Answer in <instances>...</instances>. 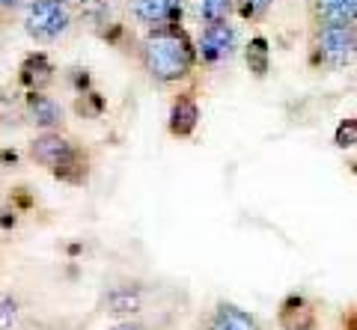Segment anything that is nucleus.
Here are the masks:
<instances>
[{
    "label": "nucleus",
    "instance_id": "1",
    "mask_svg": "<svg viewBox=\"0 0 357 330\" xmlns=\"http://www.w3.org/2000/svg\"><path fill=\"white\" fill-rule=\"evenodd\" d=\"M143 60H146V69L158 81H178L191 72L194 51L182 33L167 30V33H155V36L146 42Z\"/></svg>",
    "mask_w": 357,
    "mask_h": 330
},
{
    "label": "nucleus",
    "instance_id": "2",
    "mask_svg": "<svg viewBox=\"0 0 357 330\" xmlns=\"http://www.w3.org/2000/svg\"><path fill=\"white\" fill-rule=\"evenodd\" d=\"M69 27V9L63 0H36L27 9V33L36 39H57Z\"/></svg>",
    "mask_w": 357,
    "mask_h": 330
},
{
    "label": "nucleus",
    "instance_id": "3",
    "mask_svg": "<svg viewBox=\"0 0 357 330\" xmlns=\"http://www.w3.org/2000/svg\"><path fill=\"white\" fill-rule=\"evenodd\" d=\"M319 54L331 69H342L349 65L357 54V33L354 27H340V24H328L319 36Z\"/></svg>",
    "mask_w": 357,
    "mask_h": 330
},
{
    "label": "nucleus",
    "instance_id": "4",
    "mask_svg": "<svg viewBox=\"0 0 357 330\" xmlns=\"http://www.w3.org/2000/svg\"><path fill=\"white\" fill-rule=\"evenodd\" d=\"M30 155H33V161H36V164L54 170L57 175L60 173L66 175V170H69L75 164V158H77L75 149H72V143L66 137H60V134H54V131H48V134H42V137L33 140Z\"/></svg>",
    "mask_w": 357,
    "mask_h": 330
},
{
    "label": "nucleus",
    "instance_id": "5",
    "mask_svg": "<svg viewBox=\"0 0 357 330\" xmlns=\"http://www.w3.org/2000/svg\"><path fill=\"white\" fill-rule=\"evenodd\" d=\"M232 45H236V33L227 21H215V24H208V30L203 33V42H199V51H203V57L208 63L215 60H223L232 54Z\"/></svg>",
    "mask_w": 357,
    "mask_h": 330
},
{
    "label": "nucleus",
    "instance_id": "6",
    "mask_svg": "<svg viewBox=\"0 0 357 330\" xmlns=\"http://www.w3.org/2000/svg\"><path fill=\"white\" fill-rule=\"evenodd\" d=\"M27 110H30V119L39 128H57L63 123V107L54 98L42 95V90H33L27 95Z\"/></svg>",
    "mask_w": 357,
    "mask_h": 330
},
{
    "label": "nucleus",
    "instance_id": "7",
    "mask_svg": "<svg viewBox=\"0 0 357 330\" xmlns=\"http://www.w3.org/2000/svg\"><path fill=\"white\" fill-rule=\"evenodd\" d=\"M316 6L328 24H340V27L357 24V0H316Z\"/></svg>",
    "mask_w": 357,
    "mask_h": 330
},
{
    "label": "nucleus",
    "instance_id": "8",
    "mask_svg": "<svg viewBox=\"0 0 357 330\" xmlns=\"http://www.w3.org/2000/svg\"><path fill=\"white\" fill-rule=\"evenodd\" d=\"M197 119H199V110L194 104V98H188V95L176 98V104L170 110V131L176 137H188L197 128Z\"/></svg>",
    "mask_w": 357,
    "mask_h": 330
},
{
    "label": "nucleus",
    "instance_id": "9",
    "mask_svg": "<svg viewBox=\"0 0 357 330\" xmlns=\"http://www.w3.org/2000/svg\"><path fill=\"white\" fill-rule=\"evenodd\" d=\"M51 63L42 57V54H33V57L24 60V65H21V81H24L30 90H42L45 84H51Z\"/></svg>",
    "mask_w": 357,
    "mask_h": 330
},
{
    "label": "nucleus",
    "instance_id": "10",
    "mask_svg": "<svg viewBox=\"0 0 357 330\" xmlns=\"http://www.w3.org/2000/svg\"><path fill=\"white\" fill-rule=\"evenodd\" d=\"M211 330H256V322L236 306H220L215 322H211Z\"/></svg>",
    "mask_w": 357,
    "mask_h": 330
},
{
    "label": "nucleus",
    "instance_id": "11",
    "mask_svg": "<svg viewBox=\"0 0 357 330\" xmlns=\"http://www.w3.org/2000/svg\"><path fill=\"white\" fill-rule=\"evenodd\" d=\"M176 0H134V15L146 24H158L173 13Z\"/></svg>",
    "mask_w": 357,
    "mask_h": 330
},
{
    "label": "nucleus",
    "instance_id": "12",
    "mask_svg": "<svg viewBox=\"0 0 357 330\" xmlns=\"http://www.w3.org/2000/svg\"><path fill=\"white\" fill-rule=\"evenodd\" d=\"M107 310L110 313H137L140 310V292L134 289H116L107 294Z\"/></svg>",
    "mask_w": 357,
    "mask_h": 330
},
{
    "label": "nucleus",
    "instance_id": "13",
    "mask_svg": "<svg viewBox=\"0 0 357 330\" xmlns=\"http://www.w3.org/2000/svg\"><path fill=\"white\" fill-rule=\"evenodd\" d=\"M248 65H250L253 74H259V78L268 72V42L262 36H256L248 45Z\"/></svg>",
    "mask_w": 357,
    "mask_h": 330
},
{
    "label": "nucleus",
    "instance_id": "14",
    "mask_svg": "<svg viewBox=\"0 0 357 330\" xmlns=\"http://www.w3.org/2000/svg\"><path fill=\"white\" fill-rule=\"evenodd\" d=\"M229 6H232V0H203V3H199V15H203L208 24H215V21H227Z\"/></svg>",
    "mask_w": 357,
    "mask_h": 330
},
{
    "label": "nucleus",
    "instance_id": "15",
    "mask_svg": "<svg viewBox=\"0 0 357 330\" xmlns=\"http://www.w3.org/2000/svg\"><path fill=\"white\" fill-rule=\"evenodd\" d=\"M337 146L340 149H351V146H357V119H345V123L337 128Z\"/></svg>",
    "mask_w": 357,
    "mask_h": 330
},
{
    "label": "nucleus",
    "instance_id": "16",
    "mask_svg": "<svg viewBox=\"0 0 357 330\" xmlns=\"http://www.w3.org/2000/svg\"><path fill=\"white\" fill-rule=\"evenodd\" d=\"M271 0H244V15H256L259 9H265Z\"/></svg>",
    "mask_w": 357,
    "mask_h": 330
},
{
    "label": "nucleus",
    "instance_id": "17",
    "mask_svg": "<svg viewBox=\"0 0 357 330\" xmlns=\"http://www.w3.org/2000/svg\"><path fill=\"white\" fill-rule=\"evenodd\" d=\"M114 330H143V327H137V324H119V327H114Z\"/></svg>",
    "mask_w": 357,
    "mask_h": 330
},
{
    "label": "nucleus",
    "instance_id": "18",
    "mask_svg": "<svg viewBox=\"0 0 357 330\" xmlns=\"http://www.w3.org/2000/svg\"><path fill=\"white\" fill-rule=\"evenodd\" d=\"M354 330H357V322H354Z\"/></svg>",
    "mask_w": 357,
    "mask_h": 330
},
{
    "label": "nucleus",
    "instance_id": "19",
    "mask_svg": "<svg viewBox=\"0 0 357 330\" xmlns=\"http://www.w3.org/2000/svg\"><path fill=\"white\" fill-rule=\"evenodd\" d=\"M0 3H6V0H0Z\"/></svg>",
    "mask_w": 357,
    "mask_h": 330
}]
</instances>
